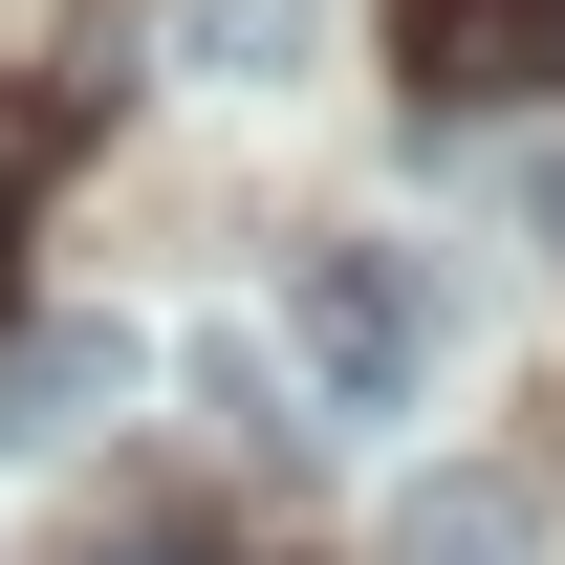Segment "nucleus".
<instances>
[{"instance_id": "f257e3e1", "label": "nucleus", "mask_w": 565, "mask_h": 565, "mask_svg": "<svg viewBox=\"0 0 565 565\" xmlns=\"http://www.w3.org/2000/svg\"><path fill=\"white\" fill-rule=\"evenodd\" d=\"M282 349H305V392H327V414H392V392L435 370V282L392 262V239H327V262H305V305H282Z\"/></svg>"}, {"instance_id": "f03ea898", "label": "nucleus", "mask_w": 565, "mask_h": 565, "mask_svg": "<svg viewBox=\"0 0 565 565\" xmlns=\"http://www.w3.org/2000/svg\"><path fill=\"white\" fill-rule=\"evenodd\" d=\"M392 87L414 109H544L565 87V0H392Z\"/></svg>"}, {"instance_id": "7ed1b4c3", "label": "nucleus", "mask_w": 565, "mask_h": 565, "mask_svg": "<svg viewBox=\"0 0 565 565\" xmlns=\"http://www.w3.org/2000/svg\"><path fill=\"white\" fill-rule=\"evenodd\" d=\"M370 565H565V522H544V479L457 457V479H414L392 522H370Z\"/></svg>"}, {"instance_id": "20e7f679", "label": "nucleus", "mask_w": 565, "mask_h": 565, "mask_svg": "<svg viewBox=\"0 0 565 565\" xmlns=\"http://www.w3.org/2000/svg\"><path fill=\"white\" fill-rule=\"evenodd\" d=\"M131 392V327H87V305H44V327H0V457H66L87 414Z\"/></svg>"}, {"instance_id": "39448f33", "label": "nucleus", "mask_w": 565, "mask_h": 565, "mask_svg": "<svg viewBox=\"0 0 565 565\" xmlns=\"http://www.w3.org/2000/svg\"><path fill=\"white\" fill-rule=\"evenodd\" d=\"M152 44L196 87H305V44H327V0H152Z\"/></svg>"}, {"instance_id": "423d86ee", "label": "nucleus", "mask_w": 565, "mask_h": 565, "mask_svg": "<svg viewBox=\"0 0 565 565\" xmlns=\"http://www.w3.org/2000/svg\"><path fill=\"white\" fill-rule=\"evenodd\" d=\"M522 239H544V262H565V152H544V174H522Z\"/></svg>"}]
</instances>
